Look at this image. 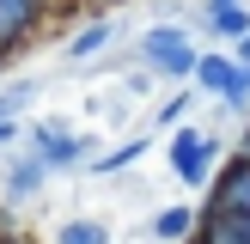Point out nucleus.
<instances>
[{"instance_id":"obj_10","label":"nucleus","mask_w":250,"mask_h":244,"mask_svg":"<svg viewBox=\"0 0 250 244\" xmlns=\"http://www.w3.org/2000/svg\"><path fill=\"white\" fill-rule=\"evenodd\" d=\"M208 24H214L220 37H244V31H250V12H244V6H214Z\"/></svg>"},{"instance_id":"obj_12","label":"nucleus","mask_w":250,"mask_h":244,"mask_svg":"<svg viewBox=\"0 0 250 244\" xmlns=\"http://www.w3.org/2000/svg\"><path fill=\"white\" fill-rule=\"evenodd\" d=\"M141 153H146V141H122L116 153H104V159H92V165H98V171H122V165H134V159H141Z\"/></svg>"},{"instance_id":"obj_4","label":"nucleus","mask_w":250,"mask_h":244,"mask_svg":"<svg viewBox=\"0 0 250 244\" xmlns=\"http://www.w3.org/2000/svg\"><path fill=\"white\" fill-rule=\"evenodd\" d=\"M49 0H0V55L19 49V37H31V24L43 19Z\"/></svg>"},{"instance_id":"obj_5","label":"nucleus","mask_w":250,"mask_h":244,"mask_svg":"<svg viewBox=\"0 0 250 244\" xmlns=\"http://www.w3.org/2000/svg\"><path fill=\"white\" fill-rule=\"evenodd\" d=\"M110 43H116V19H98V24H85V31L67 43V61H92V55H104Z\"/></svg>"},{"instance_id":"obj_13","label":"nucleus","mask_w":250,"mask_h":244,"mask_svg":"<svg viewBox=\"0 0 250 244\" xmlns=\"http://www.w3.org/2000/svg\"><path fill=\"white\" fill-rule=\"evenodd\" d=\"M183 110H189V92H177V98H171V104H165V110H159V122H177V116H183Z\"/></svg>"},{"instance_id":"obj_7","label":"nucleus","mask_w":250,"mask_h":244,"mask_svg":"<svg viewBox=\"0 0 250 244\" xmlns=\"http://www.w3.org/2000/svg\"><path fill=\"white\" fill-rule=\"evenodd\" d=\"M202 244H250V220L214 207V214H208V238H202Z\"/></svg>"},{"instance_id":"obj_17","label":"nucleus","mask_w":250,"mask_h":244,"mask_svg":"<svg viewBox=\"0 0 250 244\" xmlns=\"http://www.w3.org/2000/svg\"><path fill=\"white\" fill-rule=\"evenodd\" d=\"M244 159H250V134H244Z\"/></svg>"},{"instance_id":"obj_2","label":"nucleus","mask_w":250,"mask_h":244,"mask_svg":"<svg viewBox=\"0 0 250 244\" xmlns=\"http://www.w3.org/2000/svg\"><path fill=\"white\" fill-rule=\"evenodd\" d=\"M214 153H220V141L202 134V128H177L171 134V171H177L183 183H202L208 171H214Z\"/></svg>"},{"instance_id":"obj_15","label":"nucleus","mask_w":250,"mask_h":244,"mask_svg":"<svg viewBox=\"0 0 250 244\" xmlns=\"http://www.w3.org/2000/svg\"><path fill=\"white\" fill-rule=\"evenodd\" d=\"M6 141H19V128H12V122L0 116V146H6Z\"/></svg>"},{"instance_id":"obj_14","label":"nucleus","mask_w":250,"mask_h":244,"mask_svg":"<svg viewBox=\"0 0 250 244\" xmlns=\"http://www.w3.org/2000/svg\"><path fill=\"white\" fill-rule=\"evenodd\" d=\"M238 67H250V31L238 37Z\"/></svg>"},{"instance_id":"obj_1","label":"nucleus","mask_w":250,"mask_h":244,"mask_svg":"<svg viewBox=\"0 0 250 244\" xmlns=\"http://www.w3.org/2000/svg\"><path fill=\"white\" fill-rule=\"evenodd\" d=\"M141 55L153 73H171V80H189L195 73V43L183 24H153V31L141 37Z\"/></svg>"},{"instance_id":"obj_6","label":"nucleus","mask_w":250,"mask_h":244,"mask_svg":"<svg viewBox=\"0 0 250 244\" xmlns=\"http://www.w3.org/2000/svg\"><path fill=\"white\" fill-rule=\"evenodd\" d=\"M220 207L250 220V159H238V165L226 171V183H220Z\"/></svg>"},{"instance_id":"obj_11","label":"nucleus","mask_w":250,"mask_h":244,"mask_svg":"<svg viewBox=\"0 0 250 244\" xmlns=\"http://www.w3.org/2000/svg\"><path fill=\"white\" fill-rule=\"evenodd\" d=\"M189 226H195V214H189V207H165V214L153 220V238H183Z\"/></svg>"},{"instance_id":"obj_16","label":"nucleus","mask_w":250,"mask_h":244,"mask_svg":"<svg viewBox=\"0 0 250 244\" xmlns=\"http://www.w3.org/2000/svg\"><path fill=\"white\" fill-rule=\"evenodd\" d=\"M214 6H238V0H214Z\"/></svg>"},{"instance_id":"obj_8","label":"nucleus","mask_w":250,"mask_h":244,"mask_svg":"<svg viewBox=\"0 0 250 244\" xmlns=\"http://www.w3.org/2000/svg\"><path fill=\"white\" fill-rule=\"evenodd\" d=\"M43 177H49V171L37 165V159H12L0 183H6V195H12V202H24V195H37V183H43Z\"/></svg>"},{"instance_id":"obj_3","label":"nucleus","mask_w":250,"mask_h":244,"mask_svg":"<svg viewBox=\"0 0 250 244\" xmlns=\"http://www.w3.org/2000/svg\"><path fill=\"white\" fill-rule=\"evenodd\" d=\"M31 146H37V165H43V171H55V165H80V159H85V134H73L67 128V122H37V128H31Z\"/></svg>"},{"instance_id":"obj_9","label":"nucleus","mask_w":250,"mask_h":244,"mask_svg":"<svg viewBox=\"0 0 250 244\" xmlns=\"http://www.w3.org/2000/svg\"><path fill=\"white\" fill-rule=\"evenodd\" d=\"M55 244H110V226H98V220H67V226L55 232Z\"/></svg>"}]
</instances>
